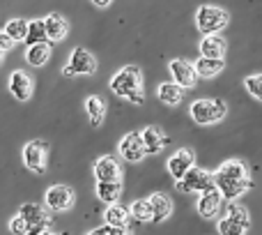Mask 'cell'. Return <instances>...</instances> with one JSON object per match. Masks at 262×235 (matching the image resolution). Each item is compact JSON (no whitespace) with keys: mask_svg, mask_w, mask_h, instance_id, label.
Segmentation results:
<instances>
[{"mask_svg":"<svg viewBox=\"0 0 262 235\" xmlns=\"http://www.w3.org/2000/svg\"><path fill=\"white\" fill-rule=\"evenodd\" d=\"M212 182L221 191L223 199L235 201L251 187L249 168H246V164L242 159H230V162L221 164V168L212 175Z\"/></svg>","mask_w":262,"mask_h":235,"instance_id":"1","label":"cell"},{"mask_svg":"<svg viewBox=\"0 0 262 235\" xmlns=\"http://www.w3.org/2000/svg\"><path fill=\"white\" fill-rule=\"evenodd\" d=\"M111 90L120 97H127L131 104H143V74L138 67H122L111 79Z\"/></svg>","mask_w":262,"mask_h":235,"instance_id":"2","label":"cell"},{"mask_svg":"<svg viewBox=\"0 0 262 235\" xmlns=\"http://www.w3.org/2000/svg\"><path fill=\"white\" fill-rule=\"evenodd\" d=\"M228 21H230V14L214 5H203L195 12V28L203 35H219L228 26Z\"/></svg>","mask_w":262,"mask_h":235,"instance_id":"3","label":"cell"},{"mask_svg":"<svg viewBox=\"0 0 262 235\" xmlns=\"http://www.w3.org/2000/svg\"><path fill=\"white\" fill-rule=\"evenodd\" d=\"M189 113L193 118V122H198V125H214V122L226 118L228 109L221 100H198L191 104Z\"/></svg>","mask_w":262,"mask_h":235,"instance_id":"4","label":"cell"},{"mask_svg":"<svg viewBox=\"0 0 262 235\" xmlns=\"http://www.w3.org/2000/svg\"><path fill=\"white\" fill-rule=\"evenodd\" d=\"M97 69V60L90 51H85L83 46L72 51V58H69V65L62 69L64 76H88V74H95Z\"/></svg>","mask_w":262,"mask_h":235,"instance_id":"5","label":"cell"},{"mask_svg":"<svg viewBox=\"0 0 262 235\" xmlns=\"http://www.w3.org/2000/svg\"><path fill=\"white\" fill-rule=\"evenodd\" d=\"M209 187H214L212 175L205 173V171H200V168H195V166H191L189 171L177 180V189L184 191V194H191V191H205V189H209Z\"/></svg>","mask_w":262,"mask_h":235,"instance_id":"6","label":"cell"},{"mask_svg":"<svg viewBox=\"0 0 262 235\" xmlns=\"http://www.w3.org/2000/svg\"><path fill=\"white\" fill-rule=\"evenodd\" d=\"M18 214H21L23 222L28 224V228H30V235H39L41 231H44V228H49V224H51V219H49V214H46V210L39 208V205H35V203L21 205Z\"/></svg>","mask_w":262,"mask_h":235,"instance_id":"7","label":"cell"},{"mask_svg":"<svg viewBox=\"0 0 262 235\" xmlns=\"http://www.w3.org/2000/svg\"><path fill=\"white\" fill-rule=\"evenodd\" d=\"M168 69H170V74H172V83L180 86L182 90H184V88H193L195 81H198V74H195L193 65H191L189 60L175 58V60H170Z\"/></svg>","mask_w":262,"mask_h":235,"instance_id":"8","label":"cell"},{"mask_svg":"<svg viewBox=\"0 0 262 235\" xmlns=\"http://www.w3.org/2000/svg\"><path fill=\"white\" fill-rule=\"evenodd\" d=\"M46 150H49V145L44 141H30V143H26V148H23V162H26V166L30 171H35V173L46 171Z\"/></svg>","mask_w":262,"mask_h":235,"instance_id":"9","label":"cell"},{"mask_svg":"<svg viewBox=\"0 0 262 235\" xmlns=\"http://www.w3.org/2000/svg\"><path fill=\"white\" fill-rule=\"evenodd\" d=\"M221 191L216 189V187H209V189L200 191V199H198V205H195V210H198V214L203 219H214L219 214V210H221Z\"/></svg>","mask_w":262,"mask_h":235,"instance_id":"10","label":"cell"},{"mask_svg":"<svg viewBox=\"0 0 262 235\" xmlns=\"http://www.w3.org/2000/svg\"><path fill=\"white\" fill-rule=\"evenodd\" d=\"M74 205V191L64 185H53L46 191V208L53 212H62Z\"/></svg>","mask_w":262,"mask_h":235,"instance_id":"11","label":"cell"},{"mask_svg":"<svg viewBox=\"0 0 262 235\" xmlns=\"http://www.w3.org/2000/svg\"><path fill=\"white\" fill-rule=\"evenodd\" d=\"M120 154H122V159L129 164H136L145 157V145H143V139H140L138 131H131V134H127L120 141Z\"/></svg>","mask_w":262,"mask_h":235,"instance_id":"12","label":"cell"},{"mask_svg":"<svg viewBox=\"0 0 262 235\" xmlns=\"http://www.w3.org/2000/svg\"><path fill=\"white\" fill-rule=\"evenodd\" d=\"M97 182H118L122 180V168L113 157H101L95 162Z\"/></svg>","mask_w":262,"mask_h":235,"instance_id":"13","label":"cell"},{"mask_svg":"<svg viewBox=\"0 0 262 235\" xmlns=\"http://www.w3.org/2000/svg\"><path fill=\"white\" fill-rule=\"evenodd\" d=\"M147 201H149V210H152V219H149V222L161 224V222H166V219L170 217L172 201H170V196H168V194L157 191V194H152Z\"/></svg>","mask_w":262,"mask_h":235,"instance_id":"14","label":"cell"},{"mask_svg":"<svg viewBox=\"0 0 262 235\" xmlns=\"http://www.w3.org/2000/svg\"><path fill=\"white\" fill-rule=\"evenodd\" d=\"M9 92H12V95L16 97L18 102L30 100V95H32V81H30V76H28L26 72H21V69H16V72L9 76Z\"/></svg>","mask_w":262,"mask_h":235,"instance_id":"15","label":"cell"},{"mask_svg":"<svg viewBox=\"0 0 262 235\" xmlns=\"http://www.w3.org/2000/svg\"><path fill=\"white\" fill-rule=\"evenodd\" d=\"M140 139H143V145H145V154H157L163 145L168 143V139L163 136V131L159 129L157 125H149L140 131Z\"/></svg>","mask_w":262,"mask_h":235,"instance_id":"16","label":"cell"},{"mask_svg":"<svg viewBox=\"0 0 262 235\" xmlns=\"http://www.w3.org/2000/svg\"><path fill=\"white\" fill-rule=\"evenodd\" d=\"M191 166H193V152L186 148L180 150V152H175L170 159H168V173H170L175 180H180Z\"/></svg>","mask_w":262,"mask_h":235,"instance_id":"17","label":"cell"},{"mask_svg":"<svg viewBox=\"0 0 262 235\" xmlns=\"http://www.w3.org/2000/svg\"><path fill=\"white\" fill-rule=\"evenodd\" d=\"M44 30H46V40L60 42V40H64L69 26H67V21H64L60 14H49V16L44 18Z\"/></svg>","mask_w":262,"mask_h":235,"instance_id":"18","label":"cell"},{"mask_svg":"<svg viewBox=\"0 0 262 235\" xmlns=\"http://www.w3.org/2000/svg\"><path fill=\"white\" fill-rule=\"evenodd\" d=\"M226 53V40L221 35H205L200 42V55L203 58H223Z\"/></svg>","mask_w":262,"mask_h":235,"instance_id":"19","label":"cell"},{"mask_svg":"<svg viewBox=\"0 0 262 235\" xmlns=\"http://www.w3.org/2000/svg\"><path fill=\"white\" fill-rule=\"evenodd\" d=\"M223 58H200L198 63L193 65V69H195V74L198 76H205V79H212V76H216L219 72H223Z\"/></svg>","mask_w":262,"mask_h":235,"instance_id":"20","label":"cell"},{"mask_svg":"<svg viewBox=\"0 0 262 235\" xmlns=\"http://www.w3.org/2000/svg\"><path fill=\"white\" fill-rule=\"evenodd\" d=\"M49 58H51V46L46 44V42L28 46V51H26V60L32 65V67H41V65H46Z\"/></svg>","mask_w":262,"mask_h":235,"instance_id":"21","label":"cell"},{"mask_svg":"<svg viewBox=\"0 0 262 235\" xmlns=\"http://www.w3.org/2000/svg\"><path fill=\"white\" fill-rule=\"evenodd\" d=\"M157 95H159V100H161L163 104L177 106L182 102V88L175 86L172 81H168V83H161V86L157 88Z\"/></svg>","mask_w":262,"mask_h":235,"instance_id":"22","label":"cell"},{"mask_svg":"<svg viewBox=\"0 0 262 235\" xmlns=\"http://www.w3.org/2000/svg\"><path fill=\"white\" fill-rule=\"evenodd\" d=\"M120 194H122V187H120V180L118 182H97V196H99L104 203H118L120 201Z\"/></svg>","mask_w":262,"mask_h":235,"instance_id":"23","label":"cell"},{"mask_svg":"<svg viewBox=\"0 0 262 235\" xmlns=\"http://www.w3.org/2000/svg\"><path fill=\"white\" fill-rule=\"evenodd\" d=\"M85 106H88V113H90V125L99 127L101 120H104V111H106L104 100H99V97H88Z\"/></svg>","mask_w":262,"mask_h":235,"instance_id":"24","label":"cell"},{"mask_svg":"<svg viewBox=\"0 0 262 235\" xmlns=\"http://www.w3.org/2000/svg\"><path fill=\"white\" fill-rule=\"evenodd\" d=\"M26 30H28V21H23V18H12V21L5 23V30L3 32L12 42H23V37H26Z\"/></svg>","mask_w":262,"mask_h":235,"instance_id":"25","label":"cell"},{"mask_svg":"<svg viewBox=\"0 0 262 235\" xmlns=\"http://www.w3.org/2000/svg\"><path fill=\"white\" fill-rule=\"evenodd\" d=\"M28 46L32 44H39V42H46V30H44V21H30L28 23V30L26 37H23Z\"/></svg>","mask_w":262,"mask_h":235,"instance_id":"26","label":"cell"},{"mask_svg":"<svg viewBox=\"0 0 262 235\" xmlns=\"http://www.w3.org/2000/svg\"><path fill=\"white\" fill-rule=\"evenodd\" d=\"M127 217H129L127 210L115 203H111V208H106V212H104L106 226H122V224H127Z\"/></svg>","mask_w":262,"mask_h":235,"instance_id":"27","label":"cell"},{"mask_svg":"<svg viewBox=\"0 0 262 235\" xmlns=\"http://www.w3.org/2000/svg\"><path fill=\"white\" fill-rule=\"evenodd\" d=\"M216 226H219V233H221V235H246V231H249V228H244L239 222L230 219L228 214L216 224Z\"/></svg>","mask_w":262,"mask_h":235,"instance_id":"28","label":"cell"},{"mask_svg":"<svg viewBox=\"0 0 262 235\" xmlns=\"http://www.w3.org/2000/svg\"><path fill=\"white\" fill-rule=\"evenodd\" d=\"M131 217L136 219L138 224H145L152 219V210H149V201H136L134 205H131Z\"/></svg>","mask_w":262,"mask_h":235,"instance_id":"29","label":"cell"},{"mask_svg":"<svg viewBox=\"0 0 262 235\" xmlns=\"http://www.w3.org/2000/svg\"><path fill=\"white\" fill-rule=\"evenodd\" d=\"M226 214H228V217H230V219H235V222H239V224H242V226H244V228H249V226H251L249 212H246V210L242 208V205H237V203H230V205H228V208H226Z\"/></svg>","mask_w":262,"mask_h":235,"instance_id":"30","label":"cell"},{"mask_svg":"<svg viewBox=\"0 0 262 235\" xmlns=\"http://www.w3.org/2000/svg\"><path fill=\"white\" fill-rule=\"evenodd\" d=\"M244 86H246V90H249L251 95L255 97V100H260V102H262V74H253V76H246Z\"/></svg>","mask_w":262,"mask_h":235,"instance_id":"31","label":"cell"},{"mask_svg":"<svg viewBox=\"0 0 262 235\" xmlns=\"http://www.w3.org/2000/svg\"><path fill=\"white\" fill-rule=\"evenodd\" d=\"M9 231H12L14 235H30V228H28V224L23 222L21 214H16V217L9 222Z\"/></svg>","mask_w":262,"mask_h":235,"instance_id":"32","label":"cell"},{"mask_svg":"<svg viewBox=\"0 0 262 235\" xmlns=\"http://www.w3.org/2000/svg\"><path fill=\"white\" fill-rule=\"evenodd\" d=\"M108 235H129L127 224H122V226H108Z\"/></svg>","mask_w":262,"mask_h":235,"instance_id":"33","label":"cell"},{"mask_svg":"<svg viewBox=\"0 0 262 235\" xmlns=\"http://www.w3.org/2000/svg\"><path fill=\"white\" fill-rule=\"evenodd\" d=\"M14 42L9 40L7 35H5V32H0V51H5V49H9V46H12Z\"/></svg>","mask_w":262,"mask_h":235,"instance_id":"34","label":"cell"},{"mask_svg":"<svg viewBox=\"0 0 262 235\" xmlns=\"http://www.w3.org/2000/svg\"><path fill=\"white\" fill-rule=\"evenodd\" d=\"M88 235H108V226H101V228H95V231H90Z\"/></svg>","mask_w":262,"mask_h":235,"instance_id":"35","label":"cell"},{"mask_svg":"<svg viewBox=\"0 0 262 235\" xmlns=\"http://www.w3.org/2000/svg\"><path fill=\"white\" fill-rule=\"evenodd\" d=\"M92 3H95L97 7H106V5H111V0H92Z\"/></svg>","mask_w":262,"mask_h":235,"instance_id":"36","label":"cell"},{"mask_svg":"<svg viewBox=\"0 0 262 235\" xmlns=\"http://www.w3.org/2000/svg\"><path fill=\"white\" fill-rule=\"evenodd\" d=\"M39 235H58V233H55V231H49V228H44V231H41Z\"/></svg>","mask_w":262,"mask_h":235,"instance_id":"37","label":"cell"},{"mask_svg":"<svg viewBox=\"0 0 262 235\" xmlns=\"http://www.w3.org/2000/svg\"><path fill=\"white\" fill-rule=\"evenodd\" d=\"M0 65H3V51H0Z\"/></svg>","mask_w":262,"mask_h":235,"instance_id":"38","label":"cell"}]
</instances>
